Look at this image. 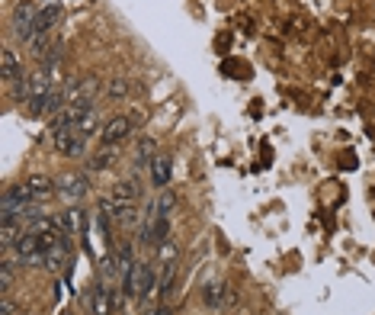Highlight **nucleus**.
I'll return each instance as SVG.
<instances>
[{
  "label": "nucleus",
  "mask_w": 375,
  "mask_h": 315,
  "mask_svg": "<svg viewBox=\"0 0 375 315\" xmlns=\"http://www.w3.org/2000/svg\"><path fill=\"white\" fill-rule=\"evenodd\" d=\"M119 164V145H103L100 152L87 161V168L90 171H109V168H115Z\"/></svg>",
  "instance_id": "nucleus-12"
},
{
  "label": "nucleus",
  "mask_w": 375,
  "mask_h": 315,
  "mask_svg": "<svg viewBox=\"0 0 375 315\" xmlns=\"http://www.w3.org/2000/svg\"><path fill=\"white\" fill-rule=\"evenodd\" d=\"M144 315H173V312H170V306H167V302H160V306L148 309V312H144Z\"/></svg>",
  "instance_id": "nucleus-21"
},
{
  "label": "nucleus",
  "mask_w": 375,
  "mask_h": 315,
  "mask_svg": "<svg viewBox=\"0 0 375 315\" xmlns=\"http://www.w3.org/2000/svg\"><path fill=\"white\" fill-rule=\"evenodd\" d=\"M51 145H55V152L65 154V158H84L87 154V139L74 129V125L55 129V132H51Z\"/></svg>",
  "instance_id": "nucleus-2"
},
{
  "label": "nucleus",
  "mask_w": 375,
  "mask_h": 315,
  "mask_svg": "<svg viewBox=\"0 0 375 315\" xmlns=\"http://www.w3.org/2000/svg\"><path fill=\"white\" fill-rule=\"evenodd\" d=\"M106 94L113 97V100H122V97L132 94V84L125 81V78H113V81L106 84Z\"/></svg>",
  "instance_id": "nucleus-19"
},
{
  "label": "nucleus",
  "mask_w": 375,
  "mask_h": 315,
  "mask_svg": "<svg viewBox=\"0 0 375 315\" xmlns=\"http://www.w3.org/2000/svg\"><path fill=\"white\" fill-rule=\"evenodd\" d=\"M74 129H77L84 139H90V135L103 132V129H100V110H96V106H94V110H87L84 116L77 119V125H74Z\"/></svg>",
  "instance_id": "nucleus-14"
},
{
  "label": "nucleus",
  "mask_w": 375,
  "mask_h": 315,
  "mask_svg": "<svg viewBox=\"0 0 375 315\" xmlns=\"http://www.w3.org/2000/svg\"><path fill=\"white\" fill-rule=\"evenodd\" d=\"M51 219H55V228H61L65 235H74L84 228V209L71 206V209H65L61 216H51Z\"/></svg>",
  "instance_id": "nucleus-11"
},
{
  "label": "nucleus",
  "mask_w": 375,
  "mask_h": 315,
  "mask_svg": "<svg viewBox=\"0 0 375 315\" xmlns=\"http://www.w3.org/2000/svg\"><path fill=\"white\" fill-rule=\"evenodd\" d=\"M148 171H151V187L167 190V183H170V177H173V154L158 152L154 154V161L148 164Z\"/></svg>",
  "instance_id": "nucleus-5"
},
{
  "label": "nucleus",
  "mask_w": 375,
  "mask_h": 315,
  "mask_svg": "<svg viewBox=\"0 0 375 315\" xmlns=\"http://www.w3.org/2000/svg\"><path fill=\"white\" fill-rule=\"evenodd\" d=\"M0 315H16V302L10 296H4V302H0Z\"/></svg>",
  "instance_id": "nucleus-20"
},
{
  "label": "nucleus",
  "mask_w": 375,
  "mask_h": 315,
  "mask_svg": "<svg viewBox=\"0 0 375 315\" xmlns=\"http://www.w3.org/2000/svg\"><path fill=\"white\" fill-rule=\"evenodd\" d=\"M202 299H205V306L215 309V312H222V309H228L231 302H234V293H231L224 283H218V280H212L205 290H202Z\"/></svg>",
  "instance_id": "nucleus-7"
},
{
  "label": "nucleus",
  "mask_w": 375,
  "mask_h": 315,
  "mask_svg": "<svg viewBox=\"0 0 375 315\" xmlns=\"http://www.w3.org/2000/svg\"><path fill=\"white\" fill-rule=\"evenodd\" d=\"M154 154H158V142L151 139V135H144L141 142H138V152H135V161L138 164H151Z\"/></svg>",
  "instance_id": "nucleus-17"
},
{
  "label": "nucleus",
  "mask_w": 375,
  "mask_h": 315,
  "mask_svg": "<svg viewBox=\"0 0 375 315\" xmlns=\"http://www.w3.org/2000/svg\"><path fill=\"white\" fill-rule=\"evenodd\" d=\"M135 125H138V123H135L132 116H115V119H109V123L103 125L100 142H103V145H122L125 139H132Z\"/></svg>",
  "instance_id": "nucleus-4"
},
{
  "label": "nucleus",
  "mask_w": 375,
  "mask_h": 315,
  "mask_svg": "<svg viewBox=\"0 0 375 315\" xmlns=\"http://www.w3.org/2000/svg\"><path fill=\"white\" fill-rule=\"evenodd\" d=\"M13 261H16V257H4V264H0V293H4V296L13 290V280H16Z\"/></svg>",
  "instance_id": "nucleus-15"
},
{
  "label": "nucleus",
  "mask_w": 375,
  "mask_h": 315,
  "mask_svg": "<svg viewBox=\"0 0 375 315\" xmlns=\"http://www.w3.org/2000/svg\"><path fill=\"white\" fill-rule=\"evenodd\" d=\"M177 273H180V261H170L164 264V273H160V302H170L173 299V286H177Z\"/></svg>",
  "instance_id": "nucleus-13"
},
{
  "label": "nucleus",
  "mask_w": 375,
  "mask_h": 315,
  "mask_svg": "<svg viewBox=\"0 0 375 315\" xmlns=\"http://www.w3.org/2000/svg\"><path fill=\"white\" fill-rule=\"evenodd\" d=\"M151 209H154L158 216H164V219H170L173 209H177V197H173V193H167V190H160L158 199L151 203Z\"/></svg>",
  "instance_id": "nucleus-16"
},
{
  "label": "nucleus",
  "mask_w": 375,
  "mask_h": 315,
  "mask_svg": "<svg viewBox=\"0 0 375 315\" xmlns=\"http://www.w3.org/2000/svg\"><path fill=\"white\" fill-rule=\"evenodd\" d=\"M58 193H61L68 203H77V199H84L87 193H90V183H87L84 174H65L58 180Z\"/></svg>",
  "instance_id": "nucleus-6"
},
{
  "label": "nucleus",
  "mask_w": 375,
  "mask_h": 315,
  "mask_svg": "<svg viewBox=\"0 0 375 315\" xmlns=\"http://www.w3.org/2000/svg\"><path fill=\"white\" fill-rule=\"evenodd\" d=\"M0 78H4L7 87H13L16 81L26 78V74H23V61H20V55H16L13 49H4V58H0Z\"/></svg>",
  "instance_id": "nucleus-8"
},
{
  "label": "nucleus",
  "mask_w": 375,
  "mask_h": 315,
  "mask_svg": "<svg viewBox=\"0 0 375 315\" xmlns=\"http://www.w3.org/2000/svg\"><path fill=\"white\" fill-rule=\"evenodd\" d=\"M180 257V245H177V238H167L164 245H158V261L160 264H170V261H177Z\"/></svg>",
  "instance_id": "nucleus-18"
},
{
  "label": "nucleus",
  "mask_w": 375,
  "mask_h": 315,
  "mask_svg": "<svg viewBox=\"0 0 375 315\" xmlns=\"http://www.w3.org/2000/svg\"><path fill=\"white\" fill-rule=\"evenodd\" d=\"M109 197H113L115 203H138V199H141V183H138L135 177H129V180H115V187H113Z\"/></svg>",
  "instance_id": "nucleus-10"
},
{
  "label": "nucleus",
  "mask_w": 375,
  "mask_h": 315,
  "mask_svg": "<svg viewBox=\"0 0 375 315\" xmlns=\"http://www.w3.org/2000/svg\"><path fill=\"white\" fill-rule=\"evenodd\" d=\"M26 187H29V193H32V199H36L39 206H42V203H49V199L58 193V183H55V180H49V177H42V174L29 177V180H26Z\"/></svg>",
  "instance_id": "nucleus-9"
},
{
  "label": "nucleus",
  "mask_w": 375,
  "mask_h": 315,
  "mask_svg": "<svg viewBox=\"0 0 375 315\" xmlns=\"http://www.w3.org/2000/svg\"><path fill=\"white\" fill-rule=\"evenodd\" d=\"M36 20H39V4H29V0H23V4H16V10H13L10 30H13L16 39L29 42V39L36 36Z\"/></svg>",
  "instance_id": "nucleus-1"
},
{
  "label": "nucleus",
  "mask_w": 375,
  "mask_h": 315,
  "mask_svg": "<svg viewBox=\"0 0 375 315\" xmlns=\"http://www.w3.org/2000/svg\"><path fill=\"white\" fill-rule=\"evenodd\" d=\"M115 306H119V296L109 293L106 283L90 286V293H87V315H113Z\"/></svg>",
  "instance_id": "nucleus-3"
}]
</instances>
